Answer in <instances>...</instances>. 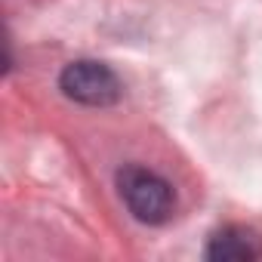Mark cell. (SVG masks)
I'll use <instances>...</instances> for the list:
<instances>
[{
    "instance_id": "6da1fadb",
    "label": "cell",
    "mask_w": 262,
    "mask_h": 262,
    "mask_svg": "<svg viewBox=\"0 0 262 262\" xmlns=\"http://www.w3.org/2000/svg\"><path fill=\"white\" fill-rule=\"evenodd\" d=\"M117 188H120L123 204L139 222L161 225L176 210V194H173L170 182L145 167H123L117 173Z\"/></svg>"
},
{
    "instance_id": "7a4b0ae2",
    "label": "cell",
    "mask_w": 262,
    "mask_h": 262,
    "mask_svg": "<svg viewBox=\"0 0 262 262\" xmlns=\"http://www.w3.org/2000/svg\"><path fill=\"white\" fill-rule=\"evenodd\" d=\"M59 86L68 99L80 102V105H114L120 99V80L117 74L102 65V62H90V59H80V62H71L62 77H59Z\"/></svg>"
},
{
    "instance_id": "3957f363",
    "label": "cell",
    "mask_w": 262,
    "mask_h": 262,
    "mask_svg": "<svg viewBox=\"0 0 262 262\" xmlns=\"http://www.w3.org/2000/svg\"><path fill=\"white\" fill-rule=\"evenodd\" d=\"M259 256H262V237L244 225H225L207 244V259L216 262H253Z\"/></svg>"
}]
</instances>
